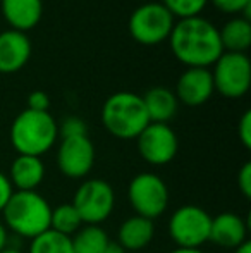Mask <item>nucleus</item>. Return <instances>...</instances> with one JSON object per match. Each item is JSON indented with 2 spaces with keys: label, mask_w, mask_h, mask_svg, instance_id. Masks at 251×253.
<instances>
[{
  "label": "nucleus",
  "mask_w": 251,
  "mask_h": 253,
  "mask_svg": "<svg viewBox=\"0 0 251 253\" xmlns=\"http://www.w3.org/2000/svg\"><path fill=\"white\" fill-rule=\"evenodd\" d=\"M174 57L186 67H208L222 55L224 48L218 28L203 16L176 21L169 37Z\"/></svg>",
  "instance_id": "1"
},
{
  "label": "nucleus",
  "mask_w": 251,
  "mask_h": 253,
  "mask_svg": "<svg viewBox=\"0 0 251 253\" xmlns=\"http://www.w3.org/2000/svg\"><path fill=\"white\" fill-rule=\"evenodd\" d=\"M59 123L50 112L24 109L14 117L9 140L17 155L43 157L59 141Z\"/></svg>",
  "instance_id": "2"
},
{
  "label": "nucleus",
  "mask_w": 251,
  "mask_h": 253,
  "mask_svg": "<svg viewBox=\"0 0 251 253\" xmlns=\"http://www.w3.org/2000/svg\"><path fill=\"white\" fill-rule=\"evenodd\" d=\"M50 203L38 191H14L2 210V222L9 233L31 241L50 229Z\"/></svg>",
  "instance_id": "3"
},
{
  "label": "nucleus",
  "mask_w": 251,
  "mask_h": 253,
  "mask_svg": "<svg viewBox=\"0 0 251 253\" xmlns=\"http://www.w3.org/2000/svg\"><path fill=\"white\" fill-rule=\"evenodd\" d=\"M102 124L117 140H136L150 124L143 97L134 91H117L102 107Z\"/></svg>",
  "instance_id": "4"
},
{
  "label": "nucleus",
  "mask_w": 251,
  "mask_h": 253,
  "mask_svg": "<svg viewBox=\"0 0 251 253\" xmlns=\"http://www.w3.org/2000/svg\"><path fill=\"white\" fill-rule=\"evenodd\" d=\"M212 215L200 205L188 203L172 212L167 233L176 248H201L210 240Z\"/></svg>",
  "instance_id": "5"
},
{
  "label": "nucleus",
  "mask_w": 251,
  "mask_h": 253,
  "mask_svg": "<svg viewBox=\"0 0 251 253\" xmlns=\"http://www.w3.org/2000/svg\"><path fill=\"white\" fill-rule=\"evenodd\" d=\"M176 19L162 2H146L133 10L129 17V35L140 45L153 47L169 40Z\"/></svg>",
  "instance_id": "6"
},
{
  "label": "nucleus",
  "mask_w": 251,
  "mask_h": 253,
  "mask_svg": "<svg viewBox=\"0 0 251 253\" xmlns=\"http://www.w3.org/2000/svg\"><path fill=\"white\" fill-rule=\"evenodd\" d=\"M127 200L136 215L155 220L169 207V186L158 174L140 172L127 184Z\"/></svg>",
  "instance_id": "7"
},
{
  "label": "nucleus",
  "mask_w": 251,
  "mask_h": 253,
  "mask_svg": "<svg viewBox=\"0 0 251 253\" xmlns=\"http://www.w3.org/2000/svg\"><path fill=\"white\" fill-rule=\"evenodd\" d=\"M74 209L83 219V224L102 226L112 215L115 207V191L105 179H84L74 191Z\"/></svg>",
  "instance_id": "8"
},
{
  "label": "nucleus",
  "mask_w": 251,
  "mask_h": 253,
  "mask_svg": "<svg viewBox=\"0 0 251 253\" xmlns=\"http://www.w3.org/2000/svg\"><path fill=\"white\" fill-rule=\"evenodd\" d=\"M210 73L214 78L215 91L222 97L236 100L250 91L251 62L246 53L222 52Z\"/></svg>",
  "instance_id": "9"
},
{
  "label": "nucleus",
  "mask_w": 251,
  "mask_h": 253,
  "mask_svg": "<svg viewBox=\"0 0 251 253\" xmlns=\"http://www.w3.org/2000/svg\"><path fill=\"white\" fill-rule=\"evenodd\" d=\"M136 148L141 159L150 166H167L178 155L179 138L169 124L150 123L136 138Z\"/></svg>",
  "instance_id": "10"
},
{
  "label": "nucleus",
  "mask_w": 251,
  "mask_h": 253,
  "mask_svg": "<svg viewBox=\"0 0 251 253\" xmlns=\"http://www.w3.org/2000/svg\"><path fill=\"white\" fill-rule=\"evenodd\" d=\"M95 145L88 134L61 138L55 162L67 179H84L95 166Z\"/></svg>",
  "instance_id": "11"
},
{
  "label": "nucleus",
  "mask_w": 251,
  "mask_h": 253,
  "mask_svg": "<svg viewBox=\"0 0 251 253\" xmlns=\"http://www.w3.org/2000/svg\"><path fill=\"white\" fill-rule=\"evenodd\" d=\"M215 93L214 78L208 67H186L178 78L174 95L179 103L186 107H200Z\"/></svg>",
  "instance_id": "12"
},
{
  "label": "nucleus",
  "mask_w": 251,
  "mask_h": 253,
  "mask_svg": "<svg viewBox=\"0 0 251 253\" xmlns=\"http://www.w3.org/2000/svg\"><path fill=\"white\" fill-rule=\"evenodd\" d=\"M248 219L234 212H222L212 217L210 240L215 247L234 250L248 241Z\"/></svg>",
  "instance_id": "13"
},
{
  "label": "nucleus",
  "mask_w": 251,
  "mask_h": 253,
  "mask_svg": "<svg viewBox=\"0 0 251 253\" xmlns=\"http://www.w3.org/2000/svg\"><path fill=\"white\" fill-rule=\"evenodd\" d=\"M33 45L26 33L5 30L0 33V74H14L31 59Z\"/></svg>",
  "instance_id": "14"
},
{
  "label": "nucleus",
  "mask_w": 251,
  "mask_h": 253,
  "mask_svg": "<svg viewBox=\"0 0 251 253\" xmlns=\"http://www.w3.org/2000/svg\"><path fill=\"white\" fill-rule=\"evenodd\" d=\"M0 10L10 30L26 33L43 17V0H0Z\"/></svg>",
  "instance_id": "15"
},
{
  "label": "nucleus",
  "mask_w": 251,
  "mask_h": 253,
  "mask_svg": "<svg viewBox=\"0 0 251 253\" xmlns=\"http://www.w3.org/2000/svg\"><path fill=\"white\" fill-rule=\"evenodd\" d=\"M45 164L41 157L17 155L9 167V177L14 191H36L45 179Z\"/></svg>",
  "instance_id": "16"
},
{
  "label": "nucleus",
  "mask_w": 251,
  "mask_h": 253,
  "mask_svg": "<svg viewBox=\"0 0 251 253\" xmlns=\"http://www.w3.org/2000/svg\"><path fill=\"white\" fill-rule=\"evenodd\" d=\"M155 238V220L141 215H131L117 229V243L127 253H138L148 247Z\"/></svg>",
  "instance_id": "17"
},
{
  "label": "nucleus",
  "mask_w": 251,
  "mask_h": 253,
  "mask_svg": "<svg viewBox=\"0 0 251 253\" xmlns=\"http://www.w3.org/2000/svg\"><path fill=\"white\" fill-rule=\"evenodd\" d=\"M143 103L150 123L169 124V121L174 119L179 109V102L176 98L174 91L165 86L150 88L143 95Z\"/></svg>",
  "instance_id": "18"
},
{
  "label": "nucleus",
  "mask_w": 251,
  "mask_h": 253,
  "mask_svg": "<svg viewBox=\"0 0 251 253\" xmlns=\"http://www.w3.org/2000/svg\"><path fill=\"white\" fill-rule=\"evenodd\" d=\"M224 52L246 53L251 47V21L243 16H234L218 30Z\"/></svg>",
  "instance_id": "19"
},
{
  "label": "nucleus",
  "mask_w": 251,
  "mask_h": 253,
  "mask_svg": "<svg viewBox=\"0 0 251 253\" xmlns=\"http://www.w3.org/2000/svg\"><path fill=\"white\" fill-rule=\"evenodd\" d=\"M74 253H104L110 243L108 233L102 226L84 224L77 233L71 236Z\"/></svg>",
  "instance_id": "20"
},
{
  "label": "nucleus",
  "mask_w": 251,
  "mask_h": 253,
  "mask_svg": "<svg viewBox=\"0 0 251 253\" xmlns=\"http://www.w3.org/2000/svg\"><path fill=\"white\" fill-rule=\"evenodd\" d=\"M83 219L74 209L72 203H61L57 207H52L50 213V229L59 234L71 238L74 233L83 227Z\"/></svg>",
  "instance_id": "21"
},
{
  "label": "nucleus",
  "mask_w": 251,
  "mask_h": 253,
  "mask_svg": "<svg viewBox=\"0 0 251 253\" xmlns=\"http://www.w3.org/2000/svg\"><path fill=\"white\" fill-rule=\"evenodd\" d=\"M26 253H74L71 238L48 229L30 241Z\"/></svg>",
  "instance_id": "22"
},
{
  "label": "nucleus",
  "mask_w": 251,
  "mask_h": 253,
  "mask_svg": "<svg viewBox=\"0 0 251 253\" xmlns=\"http://www.w3.org/2000/svg\"><path fill=\"white\" fill-rule=\"evenodd\" d=\"M162 3L174 16V19H189L201 16L208 0H162Z\"/></svg>",
  "instance_id": "23"
},
{
  "label": "nucleus",
  "mask_w": 251,
  "mask_h": 253,
  "mask_svg": "<svg viewBox=\"0 0 251 253\" xmlns=\"http://www.w3.org/2000/svg\"><path fill=\"white\" fill-rule=\"evenodd\" d=\"M218 12L229 16H243L250 19L251 0H208Z\"/></svg>",
  "instance_id": "24"
},
{
  "label": "nucleus",
  "mask_w": 251,
  "mask_h": 253,
  "mask_svg": "<svg viewBox=\"0 0 251 253\" xmlns=\"http://www.w3.org/2000/svg\"><path fill=\"white\" fill-rule=\"evenodd\" d=\"M84 134H88V126H86V123L77 116L66 117L61 126H59V136L61 138L84 136Z\"/></svg>",
  "instance_id": "25"
},
{
  "label": "nucleus",
  "mask_w": 251,
  "mask_h": 253,
  "mask_svg": "<svg viewBox=\"0 0 251 253\" xmlns=\"http://www.w3.org/2000/svg\"><path fill=\"white\" fill-rule=\"evenodd\" d=\"M238 136L239 141L246 150H251V112L246 110L238 123Z\"/></svg>",
  "instance_id": "26"
},
{
  "label": "nucleus",
  "mask_w": 251,
  "mask_h": 253,
  "mask_svg": "<svg viewBox=\"0 0 251 253\" xmlns=\"http://www.w3.org/2000/svg\"><path fill=\"white\" fill-rule=\"evenodd\" d=\"M236 181H238V188H239V191H241V195L246 200H250L251 198V162L243 164Z\"/></svg>",
  "instance_id": "27"
},
{
  "label": "nucleus",
  "mask_w": 251,
  "mask_h": 253,
  "mask_svg": "<svg viewBox=\"0 0 251 253\" xmlns=\"http://www.w3.org/2000/svg\"><path fill=\"white\" fill-rule=\"evenodd\" d=\"M48 107H50V97L48 93L41 90H36L33 93H30L28 97V107L30 110H38V112H48Z\"/></svg>",
  "instance_id": "28"
},
{
  "label": "nucleus",
  "mask_w": 251,
  "mask_h": 253,
  "mask_svg": "<svg viewBox=\"0 0 251 253\" xmlns=\"http://www.w3.org/2000/svg\"><path fill=\"white\" fill-rule=\"evenodd\" d=\"M12 193H14V188H12V184H10L7 174L0 172V213H2V210L5 209L7 202H9V198L12 197Z\"/></svg>",
  "instance_id": "29"
},
{
  "label": "nucleus",
  "mask_w": 251,
  "mask_h": 253,
  "mask_svg": "<svg viewBox=\"0 0 251 253\" xmlns=\"http://www.w3.org/2000/svg\"><path fill=\"white\" fill-rule=\"evenodd\" d=\"M7 247H10V233L7 231L5 224L0 219V252H3Z\"/></svg>",
  "instance_id": "30"
},
{
  "label": "nucleus",
  "mask_w": 251,
  "mask_h": 253,
  "mask_svg": "<svg viewBox=\"0 0 251 253\" xmlns=\"http://www.w3.org/2000/svg\"><path fill=\"white\" fill-rule=\"evenodd\" d=\"M104 253H127V252L121 247V245L117 243V241H112L110 240V243L107 245V248H105Z\"/></svg>",
  "instance_id": "31"
},
{
  "label": "nucleus",
  "mask_w": 251,
  "mask_h": 253,
  "mask_svg": "<svg viewBox=\"0 0 251 253\" xmlns=\"http://www.w3.org/2000/svg\"><path fill=\"white\" fill-rule=\"evenodd\" d=\"M169 253H205L201 248H174Z\"/></svg>",
  "instance_id": "32"
},
{
  "label": "nucleus",
  "mask_w": 251,
  "mask_h": 253,
  "mask_svg": "<svg viewBox=\"0 0 251 253\" xmlns=\"http://www.w3.org/2000/svg\"><path fill=\"white\" fill-rule=\"evenodd\" d=\"M232 253H251V243H250V240L245 241V243H243L241 247L234 248V250H232Z\"/></svg>",
  "instance_id": "33"
},
{
  "label": "nucleus",
  "mask_w": 251,
  "mask_h": 253,
  "mask_svg": "<svg viewBox=\"0 0 251 253\" xmlns=\"http://www.w3.org/2000/svg\"><path fill=\"white\" fill-rule=\"evenodd\" d=\"M0 253H26V252H23L21 248H14V247H7L3 252H0Z\"/></svg>",
  "instance_id": "34"
}]
</instances>
